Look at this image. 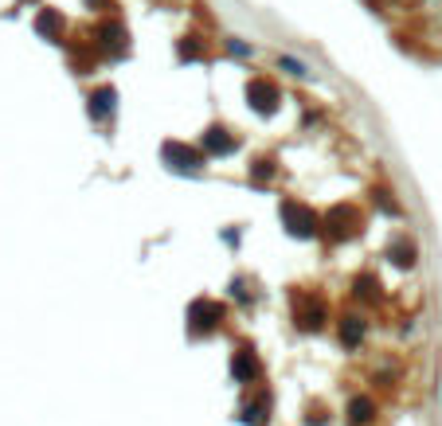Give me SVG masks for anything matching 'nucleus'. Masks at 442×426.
Segmentation results:
<instances>
[{
  "label": "nucleus",
  "mask_w": 442,
  "mask_h": 426,
  "mask_svg": "<svg viewBox=\"0 0 442 426\" xmlns=\"http://www.w3.org/2000/svg\"><path fill=\"white\" fill-rule=\"evenodd\" d=\"M282 215L290 219V227H294V235H314L317 231V215L314 211H305L302 204H286Z\"/></svg>",
  "instance_id": "obj_1"
},
{
  "label": "nucleus",
  "mask_w": 442,
  "mask_h": 426,
  "mask_svg": "<svg viewBox=\"0 0 442 426\" xmlns=\"http://www.w3.org/2000/svg\"><path fill=\"white\" fill-rule=\"evenodd\" d=\"M246 94L255 98V106L258 109H270L278 102V90H274V82H266V79H255L251 86H246Z\"/></svg>",
  "instance_id": "obj_2"
},
{
  "label": "nucleus",
  "mask_w": 442,
  "mask_h": 426,
  "mask_svg": "<svg viewBox=\"0 0 442 426\" xmlns=\"http://www.w3.org/2000/svg\"><path fill=\"white\" fill-rule=\"evenodd\" d=\"M165 157L180 160L177 169H196V165H200V157H196V153H192V149H180V145H168V149H165Z\"/></svg>",
  "instance_id": "obj_3"
},
{
  "label": "nucleus",
  "mask_w": 442,
  "mask_h": 426,
  "mask_svg": "<svg viewBox=\"0 0 442 426\" xmlns=\"http://www.w3.org/2000/svg\"><path fill=\"white\" fill-rule=\"evenodd\" d=\"M341 333H344V337H348V344H356V340H360V333H364V325H360V321H356V317H348V325H344Z\"/></svg>",
  "instance_id": "obj_4"
},
{
  "label": "nucleus",
  "mask_w": 442,
  "mask_h": 426,
  "mask_svg": "<svg viewBox=\"0 0 442 426\" xmlns=\"http://www.w3.org/2000/svg\"><path fill=\"white\" fill-rule=\"evenodd\" d=\"M368 415H372V403H368V399H353V418L356 423H364Z\"/></svg>",
  "instance_id": "obj_5"
},
{
  "label": "nucleus",
  "mask_w": 442,
  "mask_h": 426,
  "mask_svg": "<svg viewBox=\"0 0 442 426\" xmlns=\"http://www.w3.org/2000/svg\"><path fill=\"white\" fill-rule=\"evenodd\" d=\"M246 372H255V360L246 356V352H239L235 356V376H246Z\"/></svg>",
  "instance_id": "obj_6"
}]
</instances>
